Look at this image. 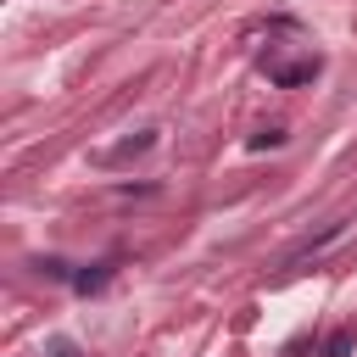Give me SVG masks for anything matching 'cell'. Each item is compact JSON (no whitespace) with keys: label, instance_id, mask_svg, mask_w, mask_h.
<instances>
[{"label":"cell","instance_id":"6da1fadb","mask_svg":"<svg viewBox=\"0 0 357 357\" xmlns=\"http://www.w3.org/2000/svg\"><path fill=\"white\" fill-rule=\"evenodd\" d=\"M340 234H346V223H329V229H318V234H307V240H301L296 251H284V262H279V268H296V262H307V257H318V251H324V245H335Z\"/></svg>","mask_w":357,"mask_h":357},{"label":"cell","instance_id":"3957f363","mask_svg":"<svg viewBox=\"0 0 357 357\" xmlns=\"http://www.w3.org/2000/svg\"><path fill=\"white\" fill-rule=\"evenodd\" d=\"M351 346H357V335H351V329H335V335L324 340V351H318V357H351Z\"/></svg>","mask_w":357,"mask_h":357},{"label":"cell","instance_id":"7a4b0ae2","mask_svg":"<svg viewBox=\"0 0 357 357\" xmlns=\"http://www.w3.org/2000/svg\"><path fill=\"white\" fill-rule=\"evenodd\" d=\"M151 145H156V128H145V134H134V139H123V145H117V151H106L100 162H106V167H117V162H134V156H145Z\"/></svg>","mask_w":357,"mask_h":357},{"label":"cell","instance_id":"8992f818","mask_svg":"<svg viewBox=\"0 0 357 357\" xmlns=\"http://www.w3.org/2000/svg\"><path fill=\"white\" fill-rule=\"evenodd\" d=\"M50 357H78V346L73 340H50Z\"/></svg>","mask_w":357,"mask_h":357},{"label":"cell","instance_id":"277c9868","mask_svg":"<svg viewBox=\"0 0 357 357\" xmlns=\"http://www.w3.org/2000/svg\"><path fill=\"white\" fill-rule=\"evenodd\" d=\"M106 279H112L106 268H89V273H73V290H100Z\"/></svg>","mask_w":357,"mask_h":357},{"label":"cell","instance_id":"5b68a950","mask_svg":"<svg viewBox=\"0 0 357 357\" xmlns=\"http://www.w3.org/2000/svg\"><path fill=\"white\" fill-rule=\"evenodd\" d=\"M268 145H284V128H262V134H251V151H268Z\"/></svg>","mask_w":357,"mask_h":357}]
</instances>
